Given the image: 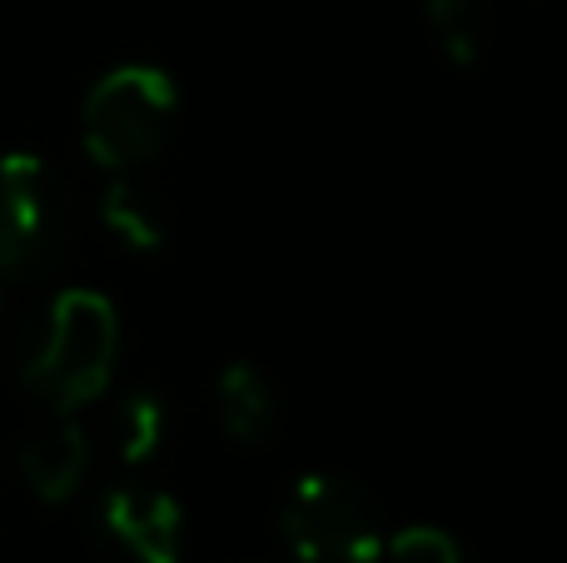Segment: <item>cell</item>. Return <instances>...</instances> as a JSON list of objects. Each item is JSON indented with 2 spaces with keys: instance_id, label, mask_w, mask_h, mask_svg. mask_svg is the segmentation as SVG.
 I'll return each instance as SVG.
<instances>
[{
  "instance_id": "cell-9",
  "label": "cell",
  "mask_w": 567,
  "mask_h": 563,
  "mask_svg": "<svg viewBox=\"0 0 567 563\" xmlns=\"http://www.w3.org/2000/svg\"><path fill=\"white\" fill-rule=\"evenodd\" d=\"M169 434V409L155 389H130L115 405V454L125 464H150Z\"/></svg>"
},
{
  "instance_id": "cell-5",
  "label": "cell",
  "mask_w": 567,
  "mask_h": 563,
  "mask_svg": "<svg viewBox=\"0 0 567 563\" xmlns=\"http://www.w3.org/2000/svg\"><path fill=\"white\" fill-rule=\"evenodd\" d=\"M100 529L130 563L185 559V509L175 494L150 484H115L100 499Z\"/></svg>"
},
{
  "instance_id": "cell-4",
  "label": "cell",
  "mask_w": 567,
  "mask_h": 563,
  "mask_svg": "<svg viewBox=\"0 0 567 563\" xmlns=\"http://www.w3.org/2000/svg\"><path fill=\"white\" fill-rule=\"evenodd\" d=\"M284 544L299 563H379L383 509L349 474H303L284 499Z\"/></svg>"
},
{
  "instance_id": "cell-11",
  "label": "cell",
  "mask_w": 567,
  "mask_h": 563,
  "mask_svg": "<svg viewBox=\"0 0 567 563\" xmlns=\"http://www.w3.org/2000/svg\"><path fill=\"white\" fill-rule=\"evenodd\" d=\"M383 559L389 563H468L458 539H453L449 529H433V524H413V529L389 534L383 539Z\"/></svg>"
},
{
  "instance_id": "cell-8",
  "label": "cell",
  "mask_w": 567,
  "mask_h": 563,
  "mask_svg": "<svg viewBox=\"0 0 567 563\" xmlns=\"http://www.w3.org/2000/svg\"><path fill=\"white\" fill-rule=\"evenodd\" d=\"M215 405H219V429H225L235 444H265L269 429H275V389H269L265 369L235 359V365L219 369L215 379Z\"/></svg>"
},
{
  "instance_id": "cell-7",
  "label": "cell",
  "mask_w": 567,
  "mask_h": 563,
  "mask_svg": "<svg viewBox=\"0 0 567 563\" xmlns=\"http://www.w3.org/2000/svg\"><path fill=\"white\" fill-rule=\"evenodd\" d=\"M100 219L120 245L140 249V255H155L169 239V199L155 180H145L140 170H120L110 180L105 199H100Z\"/></svg>"
},
{
  "instance_id": "cell-3",
  "label": "cell",
  "mask_w": 567,
  "mask_h": 563,
  "mask_svg": "<svg viewBox=\"0 0 567 563\" xmlns=\"http://www.w3.org/2000/svg\"><path fill=\"white\" fill-rule=\"evenodd\" d=\"M70 239H75V199L65 180L30 150L0 155V275H50L70 255Z\"/></svg>"
},
{
  "instance_id": "cell-1",
  "label": "cell",
  "mask_w": 567,
  "mask_h": 563,
  "mask_svg": "<svg viewBox=\"0 0 567 563\" xmlns=\"http://www.w3.org/2000/svg\"><path fill=\"white\" fill-rule=\"evenodd\" d=\"M120 315L100 289H60L16 345V375L30 395L50 399L60 414L100 399L115 379Z\"/></svg>"
},
{
  "instance_id": "cell-10",
  "label": "cell",
  "mask_w": 567,
  "mask_h": 563,
  "mask_svg": "<svg viewBox=\"0 0 567 563\" xmlns=\"http://www.w3.org/2000/svg\"><path fill=\"white\" fill-rule=\"evenodd\" d=\"M429 30L453 65H478L483 50H488L483 0H429Z\"/></svg>"
},
{
  "instance_id": "cell-2",
  "label": "cell",
  "mask_w": 567,
  "mask_h": 563,
  "mask_svg": "<svg viewBox=\"0 0 567 563\" xmlns=\"http://www.w3.org/2000/svg\"><path fill=\"white\" fill-rule=\"evenodd\" d=\"M179 115L175 75L150 60L115 65L90 85L80 105V140L85 155L105 170H140L169 145Z\"/></svg>"
},
{
  "instance_id": "cell-6",
  "label": "cell",
  "mask_w": 567,
  "mask_h": 563,
  "mask_svg": "<svg viewBox=\"0 0 567 563\" xmlns=\"http://www.w3.org/2000/svg\"><path fill=\"white\" fill-rule=\"evenodd\" d=\"M85 469H90V434L75 424V414L50 419L20 444V474H25L30 494L40 504L75 499L80 484H85Z\"/></svg>"
}]
</instances>
